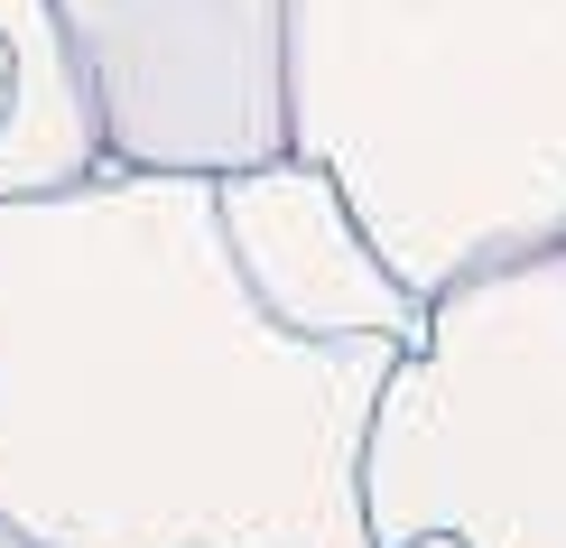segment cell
<instances>
[{
	"instance_id": "1",
	"label": "cell",
	"mask_w": 566,
	"mask_h": 548,
	"mask_svg": "<svg viewBox=\"0 0 566 548\" xmlns=\"http://www.w3.org/2000/svg\"><path fill=\"white\" fill-rule=\"evenodd\" d=\"M409 344L261 317L214 177L0 196V530L29 548H371L363 437Z\"/></svg>"
},
{
	"instance_id": "2",
	"label": "cell",
	"mask_w": 566,
	"mask_h": 548,
	"mask_svg": "<svg viewBox=\"0 0 566 548\" xmlns=\"http://www.w3.org/2000/svg\"><path fill=\"white\" fill-rule=\"evenodd\" d=\"M289 149L418 298L566 242V0H289Z\"/></svg>"
},
{
	"instance_id": "3",
	"label": "cell",
	"mask_w": 566,
	"mask_h": 548,
	"mask_svg": "<svg viewBox=\"0 0 566 548\" xmlns=\"http://www.w3.org/2000/svg\"><path fill=\"white\" fill-rule=\"evenodd\" d=\"M371 548H566V242L428 298L363 437Z\"/></svg>"
},
{
	"instance_id": "4",
	"label": "cell",
	"mask_w": 566,
	"mask_h": 548,
	"mask_svg": "<svg viewBox=\"0 0 566 548\" xmlns=\"http://www.w3.org/2000/svg\"><path fill=\"white\" fill-rule=\"evenodd\" d=\"M112 168L232 177L289 149V0H56Z\"/></svg>"
},
{
	"instance_id": "5",
	"label": "cell",
	"mask_w": 566,
	"mask_h": 548,
	"mask_svg": "<svg viewBox=\"0 0 566 548\" xmlns=\"http://www.w3.org/2000/svg\"><path fill=\"white\" fill-rule=\"evenodd\" d=\"M214 205H223L232 270L261 298V317H279L289 335H316V344H353V335L418 344L428 298L381 260L363 214L344 205V186L306 149H279L261 168L214 177Z\"/></svg>"
},
{
	"instance_id": "6",
	"label": "cell",
	"mask_w": 566,
	"mask_h": 548,
	"mask_svg": "<svg viewBox=\"0 0 566 548\" xmlns=\"http://www.w3.org/2000/svg\"><path fill=\"white\" fill-rule=\"evenodd\" d=\"M10 103H19V46L0 38V122H10Z\"/></svg>"
},
{
	"instance_id": "7",
	"label": "cell",
	"mask_w": 566,
	"mask_h": 548,
	"mask_svg": "<svg viewBox=\"0 0 566 548\" xmlns=\"http://www.w3.org/2000/svg\"><path fill=\"white\" fill-rule=\"evenodd\" d=\"M0 548H29V539H19V530H0Z\"/></svg>"
}]
</instances>
